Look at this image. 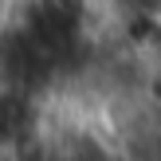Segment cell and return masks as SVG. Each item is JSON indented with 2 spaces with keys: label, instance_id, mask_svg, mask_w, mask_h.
I'll use <instances>...</instances> for the list:
<instances>
[{
  "label": "cell",
  "instance_id": "obj_1",
  "mask_svg": "<svg viewBox=\"0 0 161 161\" xmlns=\"http://www.w3.org/2000/svg\"><path fill=\"white\" fill-rule=\"evenodd\" d=\"M0 36H4V20H0Z\"/></svg>",
  "mask_w": 161,
  "mask_h": 161
}]
</instances>
